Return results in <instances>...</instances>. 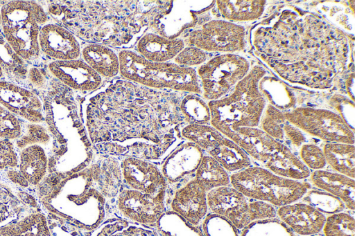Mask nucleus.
<instances>
[{
    "instance_id": "nucleus-8",
    "label": "nucleus",
    "mask_w": 355,
    "mask_h": 236,
    "mask_svg": "<svg viewBox=\"0 0 355 236\" xmlns=\"http://www.w3.org/2000/svg\"><path fill=\"white\" fill-rule=\"evenodd\" d=\"M181 135L196 144L230 174L252 165L251 158L236 143L211 125H186Z\"/></svg>"
},
{
    "instance_id": "nucleus-29",
    "label": "nucleus",
    "mask_w": 355,
    "mask_h": 236,
    "mask_svg": "<svg viewBox=\"0 0 355 236\" xmlns=\"http://www.w3.org/2000/svg\"><path fill=\"white\" fill-rule=\"evenodd\" d=\"M46 169L44 150L38 145H29L21 152L20 170L23 176L36 185L44 176Z\"/></svg>"
},
{
    "instance_id": "nucleus-15",
    "label": "nucleus",
    "mask_w": 355,
    "mask_h": 236,
    "mask_svg": "<svg viewBox=\"0 0 355 236\" xmlns=\"http://www.w3.org/2000/svg\"><path fill=\"white\" fill-rule=\"evenodd\" d=\"M39 46L42 53L55 60L79 59L80 43L75 35L57 24H46L40 28Z\"/></svg>"
},
{
    "instance_id": "nucleus-34",
    "label": "nucleus",
    "mask_w": 355,
    "mask_h": 236,
    "mask_svg": "<svg viewBox=\"0 0 355 236\" xmlns=\"http://www.w3.org/2000/svg\"><path fill=\"white\" fill-rule=\"evenodd\" d=\"M0 7V65L10 76L24 79L27 73L25 61L19 57L7 42L1 23Z\"/></svg>"
},
{
    "instance_id": "nucleus-2",
    "label": "nucleus",
    "mask_w": 355,
    "mask_h": 236,
    "mask_svg": "<svg viewBox=\"0 0 355 236\" xmlns=\"http://www.w3.org/2000/svg\"><path fill=\"white\" fill-rule=\"evenodd\" d=\"M266 69L254 66L227 96L208 101L210 125L225 135L240 127H258L266 100L259 84Z\"/></svg>"
},
{
    "instance_id": "nucleus-30",
    "label": "nucleus",
    "mask_w": 355,
    "mask_h": 236,
    "mask_svg": "<svg viewBox=\"0 0 355 236\" xmlns=\"http://www.w3.org/2000/svg\"><path fill=\"white\" fill-rule=\"evenodd\" d=\"M130 223L123 219L109 221L98 226L91 236H161L156 228Z\"/></svg>"
},
{
    "instance_id": "nucleus-27",
    "label": "nucleus",
    "mask_w": 355,
    "mask_h": 236,
    "mask_svg": "<svg viewBox=\"0 0 355 236\" xmlns=\"http://www.w3.org/2000/svg\"><path fill=\"white\" fill-rule=\"evenodd\" d=\"M259 88L268 104L279 110L286 112L295 107L294 94L282 81L265 75L260 80Z\"/></svg>"
},
{
    "instance_id": "nucleus-28",
    "label": "nucleus",
    "mask_w": 355,
    "mask_h": 236,
    "mask_svg": "<svg viewBox=\"0 0 355 236\" xmlns=\"http://www.w3.org/2000/svg\"><path fill=\"white\" fill-rule=\"evenodd\" d=\"M46 217L41 213H33L17 221L0 227V236H50Z\"/></svg>"
},
{
    "instance_id": "nucleus-35",
    "label": "nucleus",
    "mask_w": 355,
    "mask_h": 236,
    "mask_svg": "<svg viewBox=\"0 0 355 236\" xmlns=\"http://www.w3.org/2000/svg\"><path fill=\"white\" fill-rule=\"evenodd\" d=\"M322 232L323 236H355L353 214L344 210L326 216Z\"/></svg>"
},
{
    "instance_id": "nucleus-4",
    "label": "nucleus",
    "mask_w": 355,
    "mask_h": 236,
    "mask_svg": "<svg viewBox=\"0 0 355 236\" xmlns=\"http://www.w3.org/2000/svg\"><path fill=\"white\" fill-rule=\"evenodd\" d=\"M118 56L119 73L129 81L150 88L202 93L194 68L182 67L169 62H150L135 51L128 49L121 51Z\"/></svg>"
},
{
    "instance_id": "nucleus-3",
    "label": "nucleus",
    "mask_w": 355,
    "mask_h": 236,
    "mask_svg": "<svg viewBox=\"0 0 355 236\" xmlns=\"http://www.w3.org/2000/svg\"><path fill=\"white\" fill-rule=\"evenodd\" d=\"M258 165L279 176L306 180L311 171L287 145L259 127H240L225 134Z\"/></svg>"
},
{
    "instance_id": "nucleus-1",
    "label": "nucleus",
    "mask_w": 355,
    "mask_h": 236,
    "mask_svg": "<svg viewBox=\"0 0 355 236\" xmlns=\"http://www.w3.org/2000/svg\"><path fill=\"white\" fill-rule=\"evenodd\" d=\"M261 60L284 80L313 89L330 88L346 67L345 33L322 18L282 10L252 33Z\"/></svg>"
},
{
    "instance_id": "nucleus-6",
    "label": "nucleus",
    "mask_w": 355,
    "mask_h": 236,
    "mask_svg": "<svg viewBox=\"0 0 355 236\" xmlns=\"http://www.w3.org/2000/svg\"><path fill=\"white\" fill-rule=\"evenodd\" d=\"M230 183L248 199L277 208L300 201L311 187L308 181L282 176L254 165L230 174Z\"/></svg>"
},
{
    "instance_id": "nucleus-7",
    "label": "nucleus",
    "mask_w": 355,
    "mask_h": 236,
    "mask_svg": "<svg viewBox=\"0 0 355 236\" xmlns=\"http://www.w3.org/2000/svg\"><path fill=\"white\" fill-rule=\"evenodd\" d=\"M250 70L249 61L236 53L218 55L196 70L203 98L216 100L225 96Z\"/></svg>"
},
{
    "instance_id": "nucleus-13",
    "label": "nucleus",
    "mask_w": 355,
    "mask_h": 236,
    "mask_svg": "<svg viewBox=\"0 0 355 236\" xmlns=\"http://www.w3.org/2000/svg\"><path fill=\"white\" fill-rule=\"evenodd\" d=\"M203 155L202 149L191 141L178 145L160 168L168 185L177 187L193 179Z\"/></svg>"
},
{
    "instance_id": "nucleus-36",
    "label": "nucleus",
    "mask_w": 355,
    "mask_h": 236,
    "mask_svg": "<svg viewBox=\"0 0 355 236\" xmlns=\"http://www.w3.org/2000/svg\"><path fill=\"white\" fill-rule=\"evenodd\" d=\"M200 228L204 236H239V230L224 216L208 212Z\"/></svg>"
},
{
    "instance_id": "nucleus-46",
    "label": "nucleus",
    "mask_w": 355,
    "mask_h": 236,
    "mask_svg": "<svg viewBox=\"0 0 355 236\" xmlns=\"http://www.w3.org/2000/svg\"><path fill=\"white\" fill-rule=\"evenodd\" d=\"M3 70L0 65V78L3 76Z\"/></svg>"
},
{
    "instance_id": "nucleus-18",
    "label": "nucleus",
    "mask_w": 355,
    "mask_h": 236,
    "mask_svg": "<svg viewBox=\"0 0 355 236\" xmlns=\"http://www.w3.org/2000/svg\"><path fill=\"white\" fill-rule=\"evenodd\" d=\"M249 199L235 188L218 187L207 192L209 212L225 217L240 230L248 207Z\"/></svg>"
},
{
    "instance_id": "nucleus-44",
    "label": "nucleus",
    "mask_w": 355,
    "mask_h": 236,
    "mask_svg": "<svg viewBox=\"0 0 355 236\" xmlns=\"http://www.w3.org/2000/svg\"><path fill=\"white\" fill-rule=\"evenodd\" d=\"M284 138L295 147L300 148L303 144L306 143L305 134L296 126L288 122L283 126Z\"/></svg>"
},
{
    "instance_id": "nucleus-45",
    "label": "nucleus",
    "mask_w": 355,
    "mask_h": 236,
    "mask_svg": "<svg viewBox=\"0 0 355 236\" xmlns=\"http://www.w3.org/2000/svg\"><path fill=\"white\" fill-rule=\"evenodd\" d=\"M354 73L352 71L351 73L349 74L348 77L345 80V89L349 96V98L354 102Z\"/></svg>"
},
{
    "instance_id": "nucleus-5",
    "label": "nucleus",
    "mask_w": 355,
    "mask_h": 236,
    "mask_svg": "<svg viewBox=\"0 0 355 236\" xmlns=\"http://www.w3.org/2000/svg\"><path fill=\"white\" fill-rule=\"evenodd\" d=\"M3 34L14 52L24 61L37 59L41 53L39 33L47 22L43 7L32 1H9L1 6Z\"/></svg>"
},
{
    "instance_id": "nucleus-43",
    "label": "nucleus",
    "mask_w": 355,
    "mask_h": 236,
    "mask_svg": "<svg viewBox=\"0 0 355 236\" xmlns=\"http://www.w3.org/2000/svg\"><path fill=\"white\" fill-rule=\"evenodd\" d=\"M17 163V157L12 143L0 138V169L14 167Z\"/></svg>"
},
{
    "instance_id": "nucleus-39",
    "label": "nucleus",
    "mask_w": 355,
    "mask_h": 236,
    "mask_svg": "<svg viewBox=\"0 0 355 236\" xmlns=\"http://www.w3.org/2000/svg\"><path fill=\"white\" fill-rule=\"evenodd\" d=\"M277 208L268 202L249 199L248 210L243 220V228L253 221L276 217Z\"/></svg>"
},
{
    "instance_id": "nucleus-11",
    "label": "nucleus",
    "mask_w": 355,
    "mask_h": 236,
    "mask_svg": "<svg viewBox=\"0 0 355 236\" xmlns=\"http://www.w3.org/2000/svg\"><path fill=\"white\" fill-rule=\"evenodd\" d=\"M166 193L150 196L128 188H121L116 197V208L120 217L130 223L155 228L166 212Z\"/></svg>"
},
{
    "instance_id": "nucleus-26",
    "label": "nucleus",
    "mask_w": 355,
    "mask_h": 236,
    "mask_svg": "<svg viewBox=\"0 0 355 236\" xmlns=\"http://www.w3.org/2000/svg\"><path fill=\"white\" fill-rule=\"evenodd\" d=\"M193 179L206 192L218 187L231 185L230 173L207 154H204L195 172Z\"/></svg>"
},
{
    "instance_id": "nucleus-22",
    "label": "nucleus",
    "mask_w": 355,
    "mask_h": 236,
    "mask_svg": "<svg viewBox=\"0 0 355 236\" xmlns=\"http://www.w3.org/2000/svg\"><path fill=\"white\" fill-rule=\"evenodd\" d=\"M83 60L102 78H111L119 73V60L112 48L91 43L81 49Z\"/></svg>"
},
{
    "instance_id": "nucleus-25",
    "label": "nucleus",
    "mask_w": 355,
    "mask_h": 236,
    "mask_svg": "<svg viewBox=\"0 0 355 236\" xmlns=\"http://www.w3.org/2000/svg\"><path fill=\"white\" fill-rule=\"evenodd\" d=\"M322 150L327 165L334 172L354 179V145L343 143H325Z\"/></svg>"
},
{
    "instance_id": "nucleus-14",
    "label": "nucleus",
    "mask_w": 355,
    "mask_h": 236,
    "mask_svg": "<svg viewBox=\"0 0 355 236\" xmlns=\"http://www.w3.org/2000/svg\"><path fill=\"white\" fill-rule=\"evenodd\" d=\"M169 210L192 226H200L209 212L207 192L192 179L175 187Z\"/></svg>"
},
{
    "instance_id": "nucleus-21",
    "label": "nucleus",
    "mask_w": 355,
    "mask_h": 236,
    "mask_svg": "<svg viewBox=\"0 0 355 236\" xmlns=\"http://www.w3.org/2000/svg\"><path fill=\"white\" fill-rule=\"evenodd\" d=\"M185 47L182 38L168 39L159 34L148 33L137 44V53L153 62H168Z\"/></svg>"
},
{
    "instance_id": "nucleus-32",
    "label": "nucleus",
    "mask_w": 355,
    "mask_h": 236,
    "mask_svg": "<svg viewBox=\"0 0 355 236\" xmlns=\"http://www.w3.org/2000/svg\"><path fill=\"white\" fill-rule=\"evenodd\" d=\"M324 215H329L344 211L346 208L338 197L322 190L310 188L300 200Z\"/></svg>"
},
{
    "instance_id": "nucleus-38",
    "label": "nucleus",
    "mask_w": 355,
    "mask_h": 236,
    "mask_svg": "<svg viewBox=\"0 0 355 236\" xmlns=\"http://www.w3.org/2000/svg\"><path fill=\"white\" fill-rule=\"evenodd\" d=\"M298 157L311 172L323 170L327 166L322 148L314 143L303 144L300 147Z\"/></svg>"
},
{
    "instance_id": "nucleus-37",
    "label": "nucleus",
    "mask_w": 355,
    "mask_h": 236,
    "mask_svg": "<svg viewBox=\"0 0 355 236\" xmlns=\"http://www.w3.org/2000/svg\"><path fill=\"white\" fill-rule=\"evenodd\" d=\"M286 122L283 111L270 104H266L259 121V128L273 138L282 141L284 139L283 126Z\"/></svg>"
},
{
    "instance_id": "nucleus-17",
    "label": "nucleus",
    "mask_w": 355,
    "mask_h": 236,
    "mask_svg": "<svg viewBox=\"0 0 355 236\" xmlns=\"http://www.w3.org/2000/svg\"><path fill=\"white\" fill-rule=\"evenodd\" d=\"M48 68L53 76L74 90L94 91L103 82V78L80 59L53 60Z\"/></svg>"
},
{
    "instance_id": "nucleus-40",
    "label": "nucleus",
    "mask_w": 355,
    "mask_h": 236,
    "mask_svg": "<svg viewBox=\"0 0 355 236\" xmlns=\"http://www.w3.org/2000/svg\"><path fill=\"white\" fill-rule=\"evenodd\" d=\"M329 105L345 124L354 131V102L340 94H334L329 100Z\"/></svg>"
},
{
    "instance_id": "nucleus-9",
    "label": "nucleus",
    "mask_w": 355,
    "mask_h": 236,
    "mask_svg": "<svg viewBox=\"0 0 355 236\" xmlns=\"http://www.w3.org/2000/svg\"><path fill=\"white\" fill-rule=\"evenodd\" d=\"M284 114L287 122L311 136L326 143L354 145V131L332 110L298 107Z\"/></svg>"
},
{
    "instance_id": "nucleus-24",
    "label": "nucleus",
    "mask_w": 355,
    "mask_h": 236,
    "mask_svg": "<svg viewBox=\"0 0 355 236\" xmlns=\"http://www.w3.org/2000/svg\"><path fill=\"white\" fill-rule=\"evenodd\" d=\"M221 16L230 22L251 21L263 13L266 1L225 0L216 1Z\"/></svg>"
},
{
    "instance_id": "nucleus-47",
    "label": "nucleus",
    "mask_w": 355,
    "mask_h": 236,
    "mask_svg": "<svg viewBox=\"0 0 355 236\" xmlns=\"http://www.w3.org/2000/svg\"><path fill=\"white\" fill-rule=\"evenodd\" d=\"M309 236H323V235H320V234H317V235H309Z\"/></svg>"
},
{
    "instance_id": "nucleus-42",
    "label": "nucleus",
    "mask_w": 355,
    "mask_h": 236,
    "mask_svg": "<svg viewBox=\"0 0 355 236\" xmlns=\"http://www.w3.org/2000/svg\"><path fill=\"white\" fill-rule=\"evenodd\" d=\"M174 63L182 67L193 68L207 60V52L195 46L184 47L173 59Z\"/></svg>"
},
{
    "instance_id": "nucleus-20",
    "label": "nucleus",
    "mask_w": 355,
    "mask_h": 236,
    "mask_svg": "<svg viewBox=\"0 0 355 236\" xmlns=\"http://www.w3.org/2000/svg\"><path fill=\"white\" fill-rule=\"evenodd\" d=\"M308 182L313 188L325 191L340 199L346 209H355V181L344 174L320 170L311 172Z\"/></svg>"
},
{
    "instance_id": "nucleus-10",
    "label": "nucleus",
    "mask_w": 355,
    "mask_h": 236,
    "mask_svg": "<svg viewBox=\"0 0 355 236\" xmlns=\"http://www.w3.org/2000/svg\"><path fill=\"white\" fill-rule=\"evenodd\" d=\"M245 35L242 26L224 19H214L190 32L184 43L205 52L235 53L245 48Z\"/></svg>"
},
{
    "instance_id": "nucleus-41",
    "label": "nucleus",
    "mask_w": 355,
    "mask_h": 236,
    "mask_svg": "<svg viewBox=\"0 0 355 236\" xmlns=\"http://www.w3.org/2000/svg\"><path fill=\"white\" fill-rule=\"evenodd\" d=\"M21 134V127L17 117L0 105V138L13 140Z\"/></svg>"
},
{
    "instance_id": "nucleus-31",
    "label": "nucleus",
    "mask_w": 355,
    "mask_h": 236,
    "mask_svg": "<svg viewBox=\"0 0 355 236\" xmlns=\"http://www.w3.org/2000/svg\"><path fill=\"white\" fill-rule=\"evenodd\" d=\"M180 111L187 125H210L208 103L196 93L184 97L180 105Z\"/></svg>"
},
{
    "instance_id": "nucleus-19",
    "label": "nucleus",
    "mask_w": 355,
    "mask_h": 236,
    "mask_svg": "<svg viewBox=\"0 0 355 236\" xmlns=\"http://www.w3.org/2000/svg\"><path fill=\"white\" fill-rule=\"evenodd\" d=\"M277 217L296 236L320 234L326 219V215L300 201L277 208Z\"/></svg>"
},
{
    "instance_id": "nucleus-12",
    "label": "nucleus",
    "mask_w": 355,
    "mask_h": 236,
    "mask_svg": "<svg viewBox=\"0 0 355 236\" xmlns=\"http://www.w3.org/2000/svg\"><path fill=\"white\" fill-rule=\"evenodd\" d=\"M123 184L150 196L166 193L168 184L160 169L146 160L126 156L121 162Z\"/></svg>"
},
{
    "instance_id": "nucleus-33",
    "label": "nucleus",
    "mask_w": 355,
    "mask_h": 236,
    "mask_svg": "<svg viewBox=\"0 0 355 236\" xmlns=\"http://www.w3.org/2000/svg\"><path fill=\"white\" fill-rule=\"evenodd\" d=\"M239 236H296L277 217L258 220L240 230Z\"/></svg>"
},
{
    "instance_id": "nucleus-16",
    "label": "nucleus",
    "mask_w": 355,
    "mask_h": 236,
    "mask_svg": "<svg viewBox=\"0 0 355 236\" xmlns=\"http://www.w3.org/2000/svg\"><path fill=\"white\" fill-rule=\"evenodd\" d=\"M0 105L31 122L44 119L42 103L38 96L12 82L0 81Z\"/></svg>"
},
{
    "instance_id": "nucleus-23",
    "label": "nucleus",
    "mask_w": 355,
    "mask_h": 236,
    "mask_svg": "<svg viewBox=\"0 0 355 236\" xmlns=\"http://www.w3.org/2000/svg\"><path fill=\"white\" fill-rule=\"evenodd\" d=\"M90 173L93 183H96L103 197L117 196L123 184L120 163L114 158H106L101 165H93Z\"/></svg>"
}]
</instances>
